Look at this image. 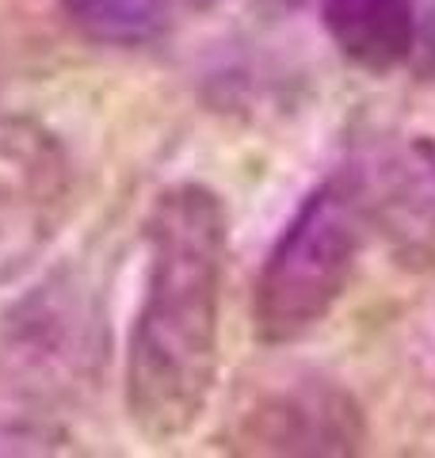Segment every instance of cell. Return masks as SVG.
<instances>
[{"label":"cell","mask_w":435,"mask_h":458,"mask_svg":"<svg viewBox=\"0 0 435 458\" xmlns=\"http://www.w3.org/2000/svg\"><path fill=\"white\" fill-rule=\"evenodd\" d=\"M145 294L126 344V412L153 443L195 432L218 382L226 207L202 183H172L145 222Z\"/></svg>","instance_id":"6da1fadb"},{"label":"cell","mask_w":435,"mask_h":458,"mask_svg":"<svg viewBox=\"0 0 435 458\" xmlns=\"http://www.w3.org/2000/svg\"><path fill=\"white\" fill-rule=\"evenodd\" d=\"M371 225V191L355 176L340 172L302 199L260 267L252 302L256 336L264 344H290L321 325L352 283Z\"/></svg>","instance_id":"7a4b0ae2"},{"label":"cell","mask_w":435,"mask_h":458,"mask_svg":"<svg viewBox=\"0 0 435 458\" xmlns=\"http://www.w3.org/2000/svg\"><path fill=\"white\" fill-rule=\"evenodd\" d=\"M72 195L77 176L57 134L35 119L0 114V291L57 241Z\"/></svg>","instance_id":"3957f363"},{"label":"cell","mask_w":435,"mask_h":458,"mask_svg":"<svg viewBox=\"0 0 435 458\" xmlns=\"http://www.w3.org/2000/svg\"><path fill=\"white\" fill-rule=\"evenodd\" d=\"M362 443L359 405L337 386H294L268 397L244 417L237 432L241 451L279 454H352Z\"/></svg>","instance_id":"277c9868"},{"label":"cell","mask_w":435,"mask_h":458,"mask_svg":"<svg viewBox=\"0 0 435 458\" xmlns=\"http://www.w3.org/2000/svg\"><path fill=\"white\" fill-rule=\"evenodd\" d=\"M371 218L389 252L413 271H435V138L416 141L371 191Z\"/></svg>","instance_id":"5b68a950"},{"label":"cell","mask_w":435,"mask_h":458,"mask_svg":"<svg viewBox=\"0 0 435 458\" xmlns=\"http://www.w3.org/2000/svg\"><path fill=\"white\" fill-rule=\"evenodd\" d=\"M321 23L362 73H394L416 47V0H321Z\"/></svg>","instance_id":"8992f818"},{"label":"cell","mask_w":435,"mask_h":458,"mask_svg":"<svg viewBox=\"0 0 435 458\" xmlns=\"http://www.w3.org/2000/svg\"><path fill=\"white\" fill-rule=\"evenodd\" d=\"M65 16L81 35L104 47H145L161 38L172 0H62Z\"/></svg>","instance_id":"52a82bcc"},{"label":"cell","mask_w":435,"mask_h":458,"mask_svg":"<svg viewBox=\"0 0 435 458\" xmlns=\"http://www.w3.org/2000/svg\"><path fill=\"white\" fill-rule=\"evenodd\" d=\"M57 447V436L47 428H8L0 432V454H20V451H38L47 454Z\"/></svg>","instance_id":"ba28073f"},{"label":"cell","mask_w":435,"mask_h":458,"mask_svg":"<svg viewBox=\"0 0 435 458\" xmlns=\"http://www.w3.org/2000/svg\"><path fill=\"white\" fill-rule=\"evenodd\" d=\"M409 62H420L428 77H435V4L428 12L424 23H416V47H413V57Z\"/></svg>","instance_id":"9c48e42d"},{"label":"cell","mask_w":435,"mask_h":458,"mask_svg":"<svg viewBox=\"0 0 435 458\" xmlns=\"http://www.w3.org/2000/svg\"><path fill=\"white\" fill-rule=\"evenodd\" d=\"M183 4H192V8H207V4H218V0H183Z\"/></svg>","instance_id":"30bf717a"}]
</instances>
